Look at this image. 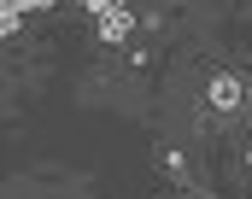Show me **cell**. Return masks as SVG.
I'll return each mask as SVG.
<instances>
[{
    "label": "cell",
    "mask_w": 252,
    "mask_h": 199,
    "mask_svg": "<svg viewBox=\"0 0 252 199\" xmlns=\"http://www.w3.org/2000/svg\"><path fill=\"white\" fill-rule=\"evenodd\" d=\"M94 24H100V41H106V47H118V41H129V29H135V12L118 6V12H106V18H94Z\"/></svg>",
    "instance_id": "1"
},
{
    "label": "cell",
    "mask_w": 252,
    "mask_h": 199,
    "mask_svg": "<svg viewBox=\"0 0 252 199\" xmlns=\"http://www.w3.org/2000/svg\"><path fill=\"white\" fill-rule=\"evenodd\" d=\"M82 12H94V18H106V12H118V6H129V0H76Z\"/></svg>",
    "instance_id": "3"
},
{
    "label": "cell",
    "mask_w": 252,
    "mask_h": 199,
    "mask_svg": "<svg viewBox=\"0 0 252 199\" xmlns=\"http://www.w3.org/2000/svg\"><path fill=\"white\" fill-rule=\"evenodd\" d=\"M6 12H0V24H6V35H18V18L24 12H41V6H53V0H0Z\"/></svg>",
    "instance_id": "2"
}]
</instances>
